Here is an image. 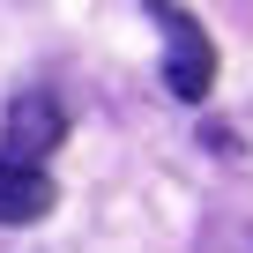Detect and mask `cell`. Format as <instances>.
Instances as JSON below:
<instances>
[{
	"mask_svg": "<svg viewBox=\"0 0 253 253\" xmlns=\"http://www.w3.org/2000/svg\"><path fill=\"white\" fill-rule=\"evenodd\" d=\"M149 15L171 30V60H164V82H171V97L201 104V97H209V82H216V52H209L201 23H194L186 8H171V0H149Z\"/></svg>",
	"mask_w": 253,
	"mask_h": 253,
	"instance_id": "cell-1",
	"label": "cell"
},
{
	"mask_svg": "<svg viewBox=\"0 0 253 253\" xmlns=\"http://www.w3.org/2000/svg\"><path fill=\"white\" fill-rule=\"evenodd\" d=\"M60 142H67V112H60V97L23 89V97L8 104V142H0V157H15V164H45Z\"/></svg>",
	"mask_w": 253,
	"mask_h": 253,
	"instance_id": "cell-2",
	"label": "cell"
},
{
	"mask_svg": "<svg viewBox=\"0 0 253 253\" xmlns=\"http://www.w3.org/2000/svg\"><path fill=\"white\" fill-rule=\"evenodd\" d=\"M52 201H60V194H52L45 164H15V157H0V223H38Z\"/></svg>",
	"mask_w": 253,
	"mask_h": 253,
	"instance_id": "cell-3",
	"label": "cell"
}]
</instances>
